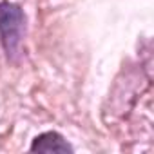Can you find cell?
<instances>
[{
	"label": "cell",
	"mask_w": 154,
	"mask_h": 154,
	"mask_svg": "<svg viewBox=\"0 0 154 154\" xmlns=\"http://www.w3.org/2000/svg\"><path fill=\"white\" fill-rule=\"evenodd\" d=\"M26 31V17L17 4H0V42L9 58H15L20 51Z\"/></svg>",
	"instance_id": "obj_1"
},
{
	"label": "cell",
	"mask_w": 154,
	"mask_h": 154,
	"mask_svg": "<svg viewBox=\"0 0 154 154\" xmlns=\"http://www.w3.org/2000/svg\"><path fill=\"white\" fill-rule=\"evenodd\" d=\"M31 150L33 152H72V147L67 143V140H63L62 134L49 131L33 140Z\"/></svg>",
	"instance_id": "obj_2"
}]
</instances>
